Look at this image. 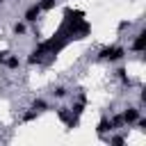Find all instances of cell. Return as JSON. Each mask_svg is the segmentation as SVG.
I'll list each match as a JSON object with an SVG mask.
<instances>
[{
	"instance_id": "cell-9",
	"label": "cell",
	"mask_w": 146,
	"mask_h": 146,
	"mask_svg": "<svg viewBox=\"0 0 146 146\" xmlns=\"http://www.w3.org/2000/svg\"><path fill=\"white\" fill-rule=\"evenodd\" d=\"M7 66H9V68H18V66H21L18 57H7Z\"/></svg>"
},
{
	"instance_id": "cell-6",
	"label": "cell",
	"mask_w": 146,
	"mask_h": 146,
	"mask_svg": "<svg viewBox=\"0 0 146 146\" xmlns=\"http://www.w3.org/2000/svg\"><path fill=\"white\" fill-rule=\"evenodd\" d=\"M78 18H84V14L78 11V9H66L64 11V21H78Z\"/></svg>"
},
{
	"instance_id": "cell-7",
	"label": "cell",
	"mask_w": 146,
	"mask_h": 146,
	"mask_svg": "<svg viewBox=\"0 0 146 146\" xmlns=\"http://www.w3.org/2000/svg\"><path fill=\"white\" fill-rule=\"evenodd\" d=\"M112 128H114V125H112V121H110V119H103V121L98 123V135H105V132H107V130H112Z\"/></svg>"
},
{
	"instance_id": "cell-13",
	"label": "cell",
	"mask_w": 146,
	"mask_h": 146,
	"mask_svg": "<svg viewBox=\"0 0 146 146\" xmlns=\"http://www.w3.org/2000/svg\"><path fill=\"white\" fill-rule=\"evenodd\" d=\"M112 144H116V146H121V144H123V137H114V139H112Z\"/></svg>"
},
{
	"instance_id": "cell-5",
	"label": "cell",
	"mask_w": 146,
	"mask_h": 146,
	"mask_svg": "<svg viewBox=\"0 0 146 146\" xmlns=\"http://www.w3.org/2000/svg\"><path fill=\"white\" fill-rule=\"evenodd\" d=\"M43 55H46V50H43V46H39V48L32 50V55L27 57V62H30V64H39V62L43 59Z\"/></svg>"
},
{
	"instance_id": "cell-4",
	"label": "cell",
	"mask_w": 146,
	"mask_h": 146,
	"mask_svg": "<svg viewBox=\"0 0 146 146\" xmlns=\"http://www.w3.org/2000/svg\"><path fill=\"white\" fill-rule=\"evenodd\" d=\"M144 48H146V32H139V34H137V39L132 41V50L141 52Z\"/></svg>"
},
{
	"instance_id": "cell-10",
	"label": "cell",
	"mask_w": 146,
	"mask_h": 146,
	"mask_svg": "<svg viewBox=\"0 0 146 146\" xmlns=\"http://www.w3.org/2000/svg\"><path fill=\"white\" fill-rule=\"evenodd\" d=\"M46 107H48V105H46L43 100H34V105H32V110H34V112H43Z\"/></svg>"
},
{
	"instance_id": "cell-2",
	"label": "cell",
	"mask_w": 146,
	"mask_h": 146,
	"mask_svg": "<svg viewBox=\"0 0 146 146\" xmlns=\"http://www.w3.org/2000/svg\"><path fill=\"white\" fill-rule=\"evenodd\" d=\"M121 119H123V123H135V121L139 119V110H137V107H128V110L121 114Z\"/></svg>"
},
{
	"instance_id": "cell-11",
	"label": "cell",
	"mask_w": 146,
	"mask_h": 146,
	"mask_svg": "<svg viewBox=\"0 0 146 146\" xmlns=\"http://www.w3.org/2000/svg\"><path fill=\"white\" fill-rule=\"evenodd\" d=\"M14 32L16 34H25V23H14Z\"/></svg>"
},
{
	"instance_id": "cell-14",
	"label": "cell",
	"mask_w": 146,
	"mask_h": 146,
	"mask_svg": "<svg viewBox=\"0 0 146 146\" xmlns=\"http://www.w3.org/2000/svg\"><path fill=\"white\" fill-rule=\"evenodd\" d=\"M0 2H5V0H0Z\"/></svg>"
},
{
	"instance_id": "cell-3",
	"label": "cell",
	"mask_w": 146,
	"mask_h": 146,
	"mask_svg": "<svg viewBox=\"0 0 146 146\" xmlns=\"http://www.w3.org/2000/svg\"><path fill=\"white\" fill-rule=\"evenodd\" d=\"M39 14H41V7H39V2H36V5H32V7L25 11V21H27V23H34V21L39 18Z\"/></svg>"
},
{
	"instance_id": "cell-8",
	"label": "cell",
	"mask_w": 146,
	"mask_h": 146,
	"mask_svg": "<svg viewBox=\"0 0 146 146\" xmlns=\"http://www.w3.org/2000/svg\"><path fill=\"white\" fill-rule=\"evenodd\" d=\"M39 7L41 11H50L52 7H57V0H39Z\"/></svg>"
},
{
	"instance_id": "cell-1",
	"label": "cell",
	"mask_w": 146,
	"mask_h": 146,
	"mask_svg": "<svg viewBox=\"0 0 146 146\" xmlns=\"http://www.w3.org/2000/svg\"><path fill=\"white\" fill-rule=\"evenodd\" d=\"M125 55V50L121 48V46H107V48H103L100 52H98V57L100 59H107V62H116V59H121Z\"/></svg>"
},
{
	"instance_id": "cell-12",
	"label": "cell",
	"mask_w": 146,
	"mask_h": 146,
	"mask_svg": "<svg viewBox=\"0 0 146 146\" xmlns=\"http://www.w3.org/2000/svg\"><path fill=\"white\" fill-rule=\"evenodd\" d=\"M52 94H55L57 98H64V96H66V89H64V87H57V89H55Z\"/></svg>"
}]
</instances>
